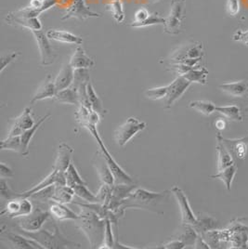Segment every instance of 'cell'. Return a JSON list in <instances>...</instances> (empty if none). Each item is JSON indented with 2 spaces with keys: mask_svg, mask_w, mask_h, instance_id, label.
Masks as SVG:
<instances>
[{
  "mask_svg": "<svg viewBox=\"0 0 248 249\" xmlns=\"http://www.w3.org/2000/svg\"><path fill=\"white\" fill-rule=\"evenodd\" d=\"M84 208L76 219L78 228L89 242L91 249H100L104 244L105 219L88 208Z\"/></svg>",
  "mask_w": 248,
  "mask_h": 249,
  "instance_id": "cell-1",
  "label": "cell"
},
{
  "mask_svg": "<svg viewBox=\"0 0 248 249\" xmlns=\"http://www.w3.org/2000/svg\"><path fill=\"white\" fill-rule=\"evenodd\" d=\"M166 193H154L145 189L135 188L127 197L124 199L120 208L124 211L127 208H140L156 211L155 208L160 206L166 196Z\"/></svg>",
  "mask_w": 248,
  "mask_h": 249,
  "instance_id": "cell-2",
  "label": "cell"
},
{
  "mask_svg": "<svg viewBox=\"0 0 248 249\" xmlns=\"http://www.w3.org/2000/svg\"><path fill=\"white\" fill-rule=\"evenodd\" d=\"M16 232L21 233L27 238L35 240L43 249H69L68 246L71 244L69 241L62 237L58 227H55L53 234L50 231L41 229L36 231H27L22 229L18 228Z\"/></svg>",
  "mask_w": 248,
  "mask_h": 249,
  "instance_id": "cell-3",
  "label": "cell"
},
{
  "mask_svg": "<svg viewBox=\"0 0 248 249\" xmlns=\"http://www.w3.org/2000/svg\"><path fill=\"white\" fill-rule=\"evenodd\" d=\"M88 129L89 130V132L91 133V135L93 136L95 140L97 141L98 144L100 146L101 152L103 153L104 158L114 175L115 184H134V180L132 179V178L129 176L121 166H119V164H117V162L114 160V157L111 156V154L108 152L102 138L98 133L97 125H89L88 127Z\"/></svg>",
  "mask_w": 248,
  "mask_h": 249,
  "instance_id": "cell-4",
  "label": "cell"
},
{
  "mask_svg": "<svg viewBox=\"0 0 248 249\" xmlns=\"http://www.w3.org/2000/svg\"><path fill=\"white\" fill-rule=\"evenodd\" d=\"M186 0H171L170 11L165 18L164 32L169 35H178L185 19Z\"/></svg>",
  "mask_w": 248,
  "mask_h": 249,
  "instance_id": "cell-5",
  "label": "cell"
},
{
  "mask_svg": "<svg viewBox=\"0 0 248 249\" xmlns=\"http://www.w3.org/2000/svg\"><path fill=\"white\" fill-rule=\"evenodd\" d=\"M145 127V122H142L135 117H129L114 131V141L116 144L123 147Z\"/></svg>",
  "mask_w": 248,
  "mask_h": 249,
  "instance_id": "cell-6",
  "label": "cell"
},
{
  "mask_svg": "<svg viewBox=\"0 0 248 249\" xmlns=\"http://www.w3.org/2000/svg\"><path fill=\"white\" fill-rule=\"evenodd\" d=\"M34 207L28 197H18L10 199L6 205V208L1 212V216L6 215L8 218H21L31 214Z\"/></svg>",
  "mask_w": 248,
  "mask_h": 249,
  "instance_id": "cell-7",
  "label": "cell"
},
{
  "mask_svg": "<svg viewBox=\"0 0 248 249\" xmlns=\"http://www.w3.org/2000/svg\"><path fill=\"white\" fill-rule=\"evenodd\" d=\"M50 211L43 210L41 208H35L31 214L18 218L17 223L19 228L27 231H36L41 229L43 224L50 218Z\"/></svg>",
  "mask_w": 248,
  "mask_h": 249,
  "instance_id": "cell-8",
  "label": "cell"
},
{
  "mask_svg": "<svg viewBox=\"0 0 248 249\" xmlns=\"http://www.w3.org/2000/svg\"><path fill=\"white\" fill-rule=\"evenodd\" d=\"M191 84L183 75H178L173 82L167 85V94L164 99L165 109L171 108L186 92Z\"/></svg>",
  "mask_w": 248,
  "mask_h": 249,
  "instance_id": "cell-9",
  "label": "cell"
},
{
  "mask_svg": "<svg viewBox=\"0 0 248 249\" xmlns=\"http://www.w3.org/2000/svg\"><path fill=\"white\" fill-rule=\"evenodd\" d=\"M102 14L89 10L85 0H72V5L61 17L62 21L69 19H77L79 21H86L89 18H101Z\"/></svg>",
  "mask_w": 248,
  "mask_h": 249,
  "instance_id": "cell-10",
  "label": "cell"
},
{
  "mask_svg": "<svg viewBox=\"0 0 248 249\" xmlns=\"http://www.w3.org/2000/svg\"><path fill=\"white\" fill-rule=\"evenodd\" d=\"M34 37L36 41L38 50L40 52V62L43 66L52 65L55 62L56 53L52 48V44L50 42V38L47 36V33H44L42 30L39 31H33Z\"/></svg>",
  "mask_w": 248,
  "mask_h": 249,
  "instance_id": "cell-11",
  "label": "cell"
},
{
  "mask_svg": "<svg viewBox=\"0 0 248 249\" xmlns=\"http://www.w3.org/2000/svg\"><path fill=\"white\" fill-rule=\"evenodd\" d=\"M54 184L67 185L66 178H65V173L64 172L53 169L52 173L49 176L46 177L45 178H43V180L40 181L38 184L35 185L30 190L25 191V192H23L21 194H16V197L22 196V197L30 198L34 194L38 193L41 190H44V189L52 186V185H54Z\"/></svg>",
  "mask_w": 248,
  "mask_h": 249,
  "instance_id": "cell-12",
  "label": "cell"
},
{
  "mask_svg": "<svg viewBox=\"0 0 248 249\" xmlns=\"http://www.w3.org/2000/svg\"><path fill=\"white\" fill-rule=\"evenodd\" d=\"M170 192L174 195V196L176 197L177 201L179 205L180 212H181V223L187 224V225H192V226L196 224L197 218L191 208L188 198H187L186 195L184 194V192L177 186L173 187L170 190Z\"/></svg>",
  "mask_w": 248,
  "mask_h": 249,
  "instance_id": "cell-13",
  "label": "cell"
},
{
  "mask_svg": "<svg viewBox=\"0 0 248 249\" xmlns=\"http://www.w3.org/2000/svg\"><path fill=\"white\" fill-rule=\"evenodd\" d=\"M204 56L203 45L200 42L187 44L180 47L171 56V62H182L189 59H202Z\"/></svg>",
  "mask_w": 248,
  "mask_h": 249,
  "instance_id": "cell-14",
  "label": "cell"
},
{
  "mask_svg": "<svg viewBox=\"0 0 248 249\" xmlns=\"http://www.w3.org/2000/svg\"><path fill=\"white\" fill-rule=\"evenodd\" d=\"M35 124V123L34 122V118L32 116L31 108L25 107L21 115L12 120L8 136H21L25 130L31 128Z\"/></svg>",
  "mask_w": 248,
  "mask_h": 249,
  "instance_id": "cell-15",
  "label": "cell"
},
{
  "mask_svg": "<svg viewBox=\"0 0 248 249\" xmlns=\"http://www.w3.org/2000/svg\"><path fill=\"white\" fill-rule=\"evenodd\" d=\"M220 139L233 157L234 161L242 160L247 156L248 150V133L245 137L235 140L226 139L220 134Z\"/></svg>",
  "mask_w": 248,
  "mask_h": 249,
  "instance_id": "cell-16",
  "label": "cell"
},
{
  "mask_svg": "<svg viewBox=\"0 0 248 249\" xmlns=\"http://www.w3.org/2000/svg\"><path fill=\"white\" fill-rule=\"evenodd\" d=\"M58 0H31L29 5L15 12L19 15L37 18L42 12L50 10L57 4Z\"/></svg>",
  "mask_w": 248,
  "mask_h": 249,
  "instance_id": "cell-17",
  "label": "cell"
},
{
  "mask_svg": "<svg viewBox=\"0 0 248 249\" xmlns=\"http://www.w3.org/2000/svg\"><path fill=\"white\" fill-rule=\"evenodd\" d=\"M6 21L8 24L13 25V26H20V27H24L29 30L33 31H39L42 30L41 21L37 18H31V17H26L17 14L15 11L9 12L6 16Z\"/></svg>",
  "mask_w": 248,
  "mask_h": 249,
  "instance_id": "cell-18",
  "label": "cell"
},
{
  "mask_svg": "<svg viewBox=\"0 0 248 249\" xmlns=\"http://www.w3.org/2000/svg\"><path fill=\"white\" fill-rule=\"evenodd\" d=\"M93 166L102 182L113 186L115 183L114 177L108 166L102 152H98L93 159Z\"/></svg>",
  "mask_w": 248,
  "mask_h": 249,
  "instance_id": "cell-19",
  "label": "cell"
},
{
  "mask_svg": "<svg viewBox=\"0 0 248 249\" xmlns=\"http://www.w3.org/2000/svg\"><path fill=\"white\" fill-rule=\"evenodd\" d=\"M72 155H73V150L71 146L64 142L61 143L57 150V155L53 165V169L65 173V171L72 163Z\"/></svg>",
  "mask_w": 248,
  "mask_h": 249,
  "instance_id": "cell-20",
  "label": "cell"
},
{
  "mask_svg": "<svg viewBox=\"0 0 248 249\" xmlns=\"http://www.w3.org/2000/svg\"><path fill=\"white\" fill-rule=\"evenodd\" d=\"M57 93L55 83L52 79V75L49 74L46 79L42 82L36 92L33 96L30 104H34L38 101H43L46 99H53Z\"/></svg>",
  "mask_w": 248,
  "mask_h": 249,
  "instance_id": "cell-21",
  "label": "cell"
},
{
  "mask_svg": "<svg viewBox=\"0 0 248 249\" xmlns=\"http://www.w3.org/2000/svg\"><path fill=\"white\" fill-rule=\"evenodd\" d=\"M49 211L51 216L57 220H76L79 215L75 214L73 211L61 204L59 202L51 200L49 205Z\"/></svg>",
  "mask_w": 248,
  "mask_h": 249,
  "instance_id": "cell-22",
  "label": "cell"
},
{
  "mask_svg": "<svg viewBox=\"0 0 248 249\" xmlns=\"http://www.w3.org/2000/svg\"><path fill=\"white\" fill-rule=\"evenodd\" d=\"M72 68L74 70L76 69H89L95 65V62L91 57H89L85 50L83 49L82 46H78L75 51L73 52L70 62Z\"/></svg>",
  "mask_w": 248,
  "mask_h": 249,
  "instance_id": "cell-23",
  "label": "cell"
},
{
  "mask_svg": "<svg viewBox=\"0 0 248 249\" xmlns=\"http://www.w3.org/2000/svg\"><path fill=\"white\" fill-rule=\"evenodd\" d=\"M74 78V69L71 66V64L68 62L63 65L62 70L56 78L54 79V83L57 91H60L62 89H65L72 86Z\"/></svg>",
  "mask_w": 248,
  "mask_h": 249,
  "instance_id": "cell-24",
  "label": "cell"
},
{
  "mask_svg": "<svg viewBox=\"0 0 248 249\" xmlns=\"http://www.w3.org/2000/svg\"><path fill=\"white\" fill-rule=\"evenodd\" d=\"M218 88L233 98H248V81L247 80L221 84Z\"/></svg>",
  "mask_w": 248,
  "mask_h": 249,
  "instance_id": "cell-25",
  "label": "cell"
},
{
  "mask_svg": "<svg viewBox=\"0 0 248 249\" xmlns=\"http://www.w3.org/2000/svg\"><path fill=\"white\" fill-rule=\"evenodd\" d=\"M216 150L217 153V170L220 171L228 166L235 163L233 157L229 152L226 146L222 142L220 139V133L217 134V146Z\"/></svg>",
  "mask_w": 248,
  "mask_h": 249,
  "instance_id": "cell-26",
  "label": "cell"
},
{
  "mask_svg": "<svg viewBox=\"0 0 248 249\" xmlns=\"http://www.w3.org/2000/svg\"><path fill=\"white\" fill-rule=\"evenodd\" d=\"M47 36L51 40L62 42L65 44L80 46V45H82L83 43V39L80 36H75L74 34L70 33V32L64 31V30L52 29V30L47 32Z\"/></svg>",
  "mask_w": 248,
  "mask_h": 249,
  "instance_id": "cell-27",
  "label": "cell"
},
{
  "mask_svg": "<svg viewBox=\"0 0 248 249\" xmlns=\"http://www.w3.org/2000/svg\"><path fill=\"white\" fill-rule=\"evenodd\" d=\"M6 237L11 243L12 246H14L15 249H43L41 246L35 242L33 239L27 238L25 236H23L19 232H8L6 234Z\"/></svg>",
  "mask_w": 248,
  "mask_h": 249,
  "instance_id": "cell-28",
  "label": "cell"
},
{
  "mask_svg": "<svg viewBox=\"0 0 248 249\" xmlns=\"http://www.w3.org/2000/svg\"><path fill=\"white\" fill-rule=\"evenodd\" d=\"M51 117V114H48L40 118L35 124L32 126L31 128L25 130L21 135V155L22 156H27L29 155V145L31 142V140L35 135V133L37 131V129L41 126L42 124Z\"/></svg>",
  "mask_w": 248,
  "mask_h": 249,
  "instance_id": "cell-29",
  "label": "cell"
},
{
  "mask_svg": "<svg viewBox=\"0 0 248 249\" xmlns=\"http://www.w3.org/2000/svg\"><path fill=\"white\" fill-rule=\"evenodd\" d=\"M55 102L60 104H72V105H80L79 95L74 87H69L65 89L57 91L55 97L53 98Z\"/></svg>",
  "mask_w": 248,
  "mask_h": 249,
  "instance_id": "cell-30",
  "label": "cell"
},
{
  "mask_svg": "<svg viewBox=\"0 0 248 249\" xmlns=\"http://www.w3.org/2000/svg\"><path fill=\"white\" fill-rule=\"evenodd\" d=\"M75 193L72 187L62 184H55L52 199L61 204H69L73 200Z\"/></svg>",
  "mask_w": 248,
  "mask_h": 249,
  "instance_id": "cell-31",
  "label": "cell"
},
{
  "mask_svg": "<svg viewBox=\"0 0 248 249\" xmlns=\"http://www.w3.org/2000/svg\"><path fill=\"white\" fill-rule=\"evenodd\" d=\"M237 165L234 163V164L228 166L226 168L218 171L216 175H211L210 178L222 180L223 183L225 184L228 191H230L231 183H232V180H233L234 176H235V174L237 172Z\"/></svg>",
  "mask_w": 248,
  "mask_h": 249,
  "instance_id": "cell-32",
  "label": "cell"
},
{
  "mask_svg": "<svg viewBox=\"0 0 248 249\" xmlns=\"http://www.w3.org/2000/svg\"><path fill=\"white\" fill-rule=\"evenodd\" d=\"M198 233L192 225L182 224V230L177 232L175 238L185 244V246H195Z\"/></svg>",
  "mask_w": 248,
  "mask_h": 249,
  "instance_id": "cell-33",
  "label": "cell"
},
{
  "mask_svg": "<svg viewBox=\"0 0 248 249\" xmlns=\"http://www.w3.org/2000/svg\"><path fill=\"white\" fill-rule=\"evenodd\" d=\"M87 93H88V98H89V102L91 106V109L95 111L96 113L100 114H106V110L104 108L103 101L101 100V98L98 96V94L96 93L95 89H94L92 84H88L87 87Z\"/></svg>",
  "mask_w": 248,
  "mask_h": 249,
  "instance_id": "cell-34",
  "label": "cell"
},
{
  "mask_svg": "<svg viewBox=\"0 0 248 249\" xmlns=\"http://www.w3.org/2000/svg\"><path fill=\"white\" fill-rule=\"evenodd\" d=\"M199 235L206 233L207 231L216 230L217 227V221L214 218L209 216H202L197 218L196 224L193 226Z\"/></svg>",
  "mask_w": 248,
  "mask_h": 249,
  "instance_id": "cell-35",
  "label": "cell"
},
{
  "mask_svg": "<svg viewBox=\"0 0 248 249\" xmlns=\"http://www.w3.org/2000/svg\"><path fill=\"white\" fill-rule=\"evenodd\" d=\"M191 83H198L206 85L207 83L208 71L205 67H195L183 75Z\"/></svg>",
  "mask_w": 248,
  "mask_h": 249,
  "instance_id": "cell-36",
  "label": "cell"
},
{
  "mask_svg": "<svg viewBox=\"0 0 248 249\" xmlns=\"http://www.w3.org/2000/svg\"><path fill=\"white\" fill-rule=\"evenodd\" d=\"M216 111L225 116L229 120L241 122L243 121V116L241 109L237 105H228V106H217Z\"/></svg>",
  "mask_w": 248,
  "mask_h": 249,
  "instance_id": "cell-37",
  "label": "cell"
},
{
  "mask_svg": "<svg viewBox=\"0 0 248 249\" xmlns=\"http://www.w3.org/2000/svg\"><path fill=\"white\" fill-rule=\"evenodd\" d=\"M106 11H110L114 21L118 23H121L124 21L125 14H124V6L121 0H113L109 4L106 5Z\"/></svg>",
  "mask_w": 248,
  "mask_h": 249,
  "instance_id": "cell-38",
  "label": "cell"
},
{
  "mask_svg": "<svg viewBox=\"0 0 248 249\" xmlns=\"http://www.w3.org/2000/svg\"><path fill=\"white\" fill-rule=\"evenodd\" d=\"M65 178H66V182L67 185L70 187H73L74 185H79V184H87L86 181L82 178V177L79 175L77 169L73 163H71L67 170L65 171Z\"/></svg>",
  "mask_w": 248,
  "mask_h": 249,
  "instance_id": "cell-39",
  "label": "cell"
},
{
  "mask_svg": "<svg viewBox=\"0 0 248 249\" xmlns=\"http://www.w3.org/2000/svg\"><path fill=\"white\" fill-rule=\"evenodd\" d=\"M190 108H193L201 114L210 115L216 111V105L209 101H194L189 104Z\"/></svg>",
  "mask_w": 248,
  "mask_h": 249,
  "instance_id": "cell-40",
  "label": "cell"
},
{
  "mask_svg": "<svg viewBox=\"0 0 248 249\" xmlns=\"http://www.w3.org/2000/svg\"><path fill=\"white\" fill-rule=\"evenodd\" d=\"M75 193V196L81 198L83 200L89 202V203H100L99 198L97 196L93 195L87 187V184H79L72 187ZM101 204V203H100Z\"/></svg>",
  "mask_w": 248,
  "mask_h": 249,
  "instance_id": "cell-41",
  "label": "cell"
},
{
  "mask_svg": "<svg viewBox=\"0 0 248 249\" xmlns=\"http://www.w3.org/2000/svg\"><path fill=\"white\" fill-rule=\"evenodd\" d=\"M112 221L110 218H105V231H104V244L100 249H114L115 247V240H114L113 228H112Z\"/></svg>",
  "mask_w": 248,
  "mask_h": 249,
  "instance_id": "cell-42",
  "label": "cell"
},
{
  "mask_svg": "<svg viewBox=\"0 0 248 249\" xmlns=\"http://www.w3.org/2000/svg\"><path fill=\"white\" fill-rule=\"evenodd\" d=\"M1 150H9L21 154V136H11L1 142Z\"/></svg>",
  "mask_w": 248,
  "mask_h": 249,
  "instance_id": "cell-43",
  "label": "cell"
},
{
  "mask_svg": "<svg viewBox=\"0 0 248 249\" xmlns=\"http://www.w3.org/2000/svg\"><path fill=\"white\" fill-rule=\"evenodd\" d=\"M165 21V18L162 17L158 12H153L149 15V17L145 21L139 23L136 25L135 28H142V27H147V26H152L155 24H164Z\"/></svg>",
  "mask_w": 248,
  "mask_h": 249,
  "instance_id": "cell-44",
  "label": "cell"
},
{
  "mask_svg": "<svg viewBox=\"0 0 248 249\" xmlns=\"http://www.w3.org/2000/svg\"><path fill=\"white\" fill-rule=\"evenodd\" d=\"M166 94H167V86L158 87V88H155V89H150L145 91L146 98H148L150 100H153V101L165 99Z\"/></svg>",
  "mask_w": 248,
  "mask_h": 249,
  "instance_id": "cell-45",
  "label": "cell"
},
{
  "mask_svg": "<svg viewBox=\"0 0 248 249\" xmlns=\"http://www.w3.org/2000/svg\"><path fill=\"white\" fill-rule=\"evenodd\" d=\"M225 8L230 16H236L241 11V0H226Z\"/></svg>",
  "mask_w": 248,
  "mask_h": 249,
  "instance_id": "cell-46",
  "label": "cell"
},
{
  "mask_svg": "<svg viewBox=\"0 0 248 249\" xmlns=\"http://www.w3.org/2000/svg\"><path fill=\"white\" fill-rule=\"evenodd\" d=\"M0 194H1L2 197L7 198L9 200L16 197V194H13L11 192V190L8 185V183L6 182L5 178H1V181H0Z\"/></svg>",
  "mask_w": 248,
  "mask_h": 249,
  "instance_id": "cell-47",
  "label": "cell"
},
{
  "mask_svg": "<svg viewBox=\"0 0 248 249\" xmlns=\"http://www.w3.org/2000/svg\"><path fill=\"white\" fill-rule=\"evenodd\" d=\"M18 56H20V53H19V52H12V53H10V54H8V55H6V56H2V57H1V69H0L1 73L4 71V69H5L11 62H13L14 60H16V58H17Z\"/></svg>",
  "mask_w": 248,
  "mask_h": 249,
  "instance_id": "cell-48",
  "label": "cell"
},
{
  "mask_svg": "<svg viewBox=\"0 0 248 249\" xmlns=\"http://www.w3.org/2000/svg\"><path fill=\"white\" fill-rule=\"evenodd\" d=\"M162 248L165 249H182L185 248V244L177 239H173L170 242L163 245Z\"/></svg>",
  "mask_w": 248,
  "mask_h": 249,
  "instance_id": "cell-49",
  "label": "cell"
},
{
  "mask_svg": "<svg viewBox=\"0 0 248 249\" xmlns=\"http://www.w3.org/2000/svg\"><path fill=\"white\" fill-rule=\"evenodd\" d=\"M232 39L234 41L242 42L246 45H248V30H247V31L237 30L233 34Z\"/></svg>",
  "mask_w": 248,
  "mask_h": 249,
  "instance_id": "cell-50",
  "label": "cell"
},
{
  "mask_svg": "<svg viewBox=\"0 0 248 249\" xmlns=\"http://www.w3.org/2000/svg\"><path fill=\"white\" fill-rule=\"evenodd\" d=\"M0 176L1 178H11L14 176V173L10 166H7L5 163H1L0 165Z\"/></svg>",
  "mask_w": 248,
  "mask_h": 249,
  "instance_id": "cell-51",
  "label": "cell"
},
{
  "mask_svg": "<svg viewBox=\"0 0 248 249\" xmlns=\"http://www.w3.org/2000/svg\"><path fill=\"white\" fill-rule=\"evenodd\" d=\"M195 249H209L210 247L207 244V242L204 240V238L198 234V237L196 239V242L195 244Z\"/></svg>",
  "mask_w": 248,
  "mask_h": 249,
  "instance_id": "cell-52",
  "label": "cell"
},
{
  "mask_svg": "<svg viewBox=\"0 0 248 249\" xmlns=\"http://www.w3.org/2000/svg\"><path fill=\"white\" fill-rule=\"evenodd\" d=\"M216 127L219 130H222L226 127V122L224 120H222L221 118H218L217 122H216Z\"/></svg>",
  "mask_w": 248,
  "mask_h": 249,
  "instance_id": "cell-53",
  "label": "cell"
},
{
  "mask_svg": "<svg viewBox=\"0 0 248 249\" xmlns=\"http://www.w3.org/2000/svg\"><path fill=\"white\" fill-rule=\"evenodd\" d=\"M152 3H155V2H158V1H160V0H150Z\"/></svg>",
  "mask_w": 248,
  "mask_h": 249,
  "instance_id": "cell-54",
  "label": "cell"
},
{
  "mask_svg": "<svg viewBox=\"0 0 248 249\" xmlns=\"http://www.w3.org/2000/svg\"><path fill=\"white\" fill-rule=\"evenodd\" d=\"M245 112H247V113H248V108H247V109L245 110Z\"/></svg>",
  "mask_w": 248,
  "mask_h": 249,
  "instance_id": "cell-55",
  "label": "cell"
},
{
  "mask_svg": "<svg viewBox=\"0 0 248 249\" xmlns=\"http://www.w3.org/2000/svg\"></svg>",
  "mask_w": 248,
  "mask_h": 249,
  "instance_id": "cell-56",
  "label": "cell"
}]
</instances>
